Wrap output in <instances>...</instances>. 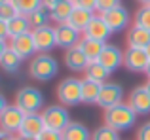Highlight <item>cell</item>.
<instances>
[{
	"instance_id": "cell-37",
	"label": "cell",
	"mask_w": 150,
	"mask_h": 140,
	"mask_svg": "<svg viewBox=\"0 0 150 140\" xmlns=\"http://www.w3.org/2000/svg\"><path fill=\"white\" fill-rule=\"evenodd\" d=\"M10 49V44H8V40H0V59H2V55Z\"/></svg>"
},
{
	"instance_id": "cell-47",
	"label": "cell",
	"mask_w": 150,
	"mask_h": 140,
	"mask_svg": "<svg viewBox=\"0 0 150 140\" xmlns=\"http://www.w3.org/2000/svg\"><path fill=\"white\" fill-rule=\"evenodd\" d=\"M6 140H17V138H15V136H8Z\"/></svg>"
},
{
	"instance_id": "cell-25",
	"label": "cell",
	"mask_w": 150,
	"mask_h": 140,
	"mask_svg": "<svg viewBox=\"0 0 150 140\" xmlns=\"http://www.w3.org/2000/svg\"><path fill=\"white\" fill-rule=\"evenodd\" d=\"M8 30H10V38H13V36H21V34L30 32L33 27H30L29 17H27V15L19 13V15H15V17L8 23Z\"/></svg>"
},
{
	"instance_id": "cell-40",
	"label": "cell",
	"mask_w": 150,
	"mask_h": 140,
	"mask_svg": "<svg viewBox=\"0 0 150 140\" xmlns=\"http://www.w3.org/2000/svg\"><path fill=\"white\" fill-rule=\"evenodd\" d=\"M8 136H11L10 133H8V131H4V129H0V140H6Z\"/></svg>"
},
{
	"instance_id": "cell-6",
	"label": "cell",
	"mask_w": 150,
	"mask_h": 140,
	"mask_svg": "<svg viewBox=\"0 0 150 140\" xmlns=\"http://www.w3.org/2000/svg\"><path fill=\"white\" fill-rule=\"evenodd\" d=\"M101 15L106 21V25L112 29V32H124V30H127L129 27H131V15H129L127 8H125L124 4L105 11V13H101Z\"/></svg>"
},
{
	"instance_id": "cell-15",
	"label": "cell",
	"mask_w": 150,
	"mask_h": 140,
	"mask_svg": "<svg viewBox=\"0 0 150 140\" xmlns=\"http://www.w3.org/2000/svg\"><path fill=\"white\" fill-rule=\"evenodd\" d=\"M112 29L106 25V21L103 19V15L95 13L91 19V23L88 25V29L84 30V36L86 38H91V40H99V42H108V38L112 36Z\"/></svg>"
},
{
	"instance_id": "cell-2",
	"label": "cell",
	"mask_w": 150,
	"mask_h": 140,
	"mask_svg": "<svg viewBox=\"0 0 150 140\" xmlns=\"http://www.w3.org/2000/svg\"><path fill=\"white\" fill-rule=\"evenodd\" d=\"M59 74V61L50 53H36L29 63V76L36 81H50Z\"/></svg>"
},
{
	"instance_id": "cell-4",
	"label": "cell",
	"mask_w": 150,
	"mask_h": 140,
	"mask_svg": "<svg viewBox=\"0 0 150 140\" xmlns=\"http://www.w3.org/2000/svg\"><path fill=\"white\" fill-rule=\"evenodd\" d=\"M82 83H84V80H80V78H74V76L63 78L57 83V89H55L59 104L78 106L82 102Z\"/></svg>"
},
{
	"instance_id": "cell-38",
	"label": "cell",
	"mask_w": 150,
	"mask_h": 140,
	"mask_svg": "<svg viewBox=\"0 0 150 140\" xmlns=\"http://www.w3.org/2000/svg\"><path fill=\"white\" fill-rule=\"evenodd\" d=\"M6 108H8V99L2 95V93H0V114H2V112L6 110Z\"/></svg>"
},
{
	"instance_id": "cell-16",
	"label": "cell",
	"mask_w": 150,
	"mask_h": 140,
	"mask_svg": "<svg viewBox=\"0 0 150 140\" xmlns=\"http://www.w3.org/2000/svg\"><path fill=\"white\" fill-rule=\"evenodd\" d=\"M89 64V59L84 55L80 48H70L65 51V66L70 70V72H84Z\"/></svg>"
},
{
	"instance_id": "cell-9",
	"label": "cell",
	"mask_w": 150,
	"mask_h": 140,
	"mask_svg": "<svg viewBox=\"0 0 150 140\" xmlns=\"http://www.w3.org/2000/svg\"><path fill=\"white\" fill-rule=\"evenodd\" d=\"M148 61H150V57L146 55V51L143 48H129V46L125 48V51H124V68L125 70L141 74L146 70Z\"/></svg>"
},
{
	"instance_id": "cell-1",
	"label": "cell",
	"mask_w": 150,
	"mask_h": 140,
	"mask_svg": "<svg viewBox=\"0 0 150 140\" xmlns=\"http://www.w3.org/2000/svg\"><path fill=\"white\" fill-rule=\"evenodd\" d=\"M137 118H139V114H137L127 102H120V104H116V106L105 110V114H103V123L112 127V129H116L118 133H122V131L125 133V131L133 129V127L137 125Z\"/></svg>"
},
{
	"instance_id": "cell-17",
	"label": "cell",
	"mask_w": 150,
	"mask_h": 140,
	"mask_svg": "<svg viewBox=\"0 0 150 140\" xmlns=\"http://www.w3.org/2000/svg\"><path fill=\"white\" fill-rule=\"evenodd\" d=\"M125 42L129 48H146L150 44V30L139 25H131L125 30Z\"/></svg>"
},
{
	"instance_id": "cell-34",
	"label": "cell",
	"mask_w": 150,
	"mask_h": 140,
	"mask_svg": "<svg viewBox=\"0 0 150 140\" xmlns=\"http://www.w3.org/2000/svg\"><path fill=\"white\" fill-rule=\"evenodd\" d=\"M135 140H150V121H144L143 125L137 129Z\"/></svg>"
},
{
	"instance_id": "cell-11",
	"label": "cell",
	"mask_w": 150,
	"mask_h": 140,
	"mask_svg": "<svg viewBox=\"0 0 150 140\" xmlns=\"http://www.w3.org/2000/svg\"><path fill=\"white\" fill-rule=\"evenodd\" d=\"M97 61H99V63H101L106 70H108L110 74H114L118 68L124 66V51H122L118 46L108 44V42H106Z\"/></svg>"
},
{
	"instance_id": "cell-23",
	"label": "cell",
	"mask_w": 150,
	"mask_h": 140,
	"mask_svg": "<svg viewBox=\"0 0 150 140\" xmlns=\"http://www.w3.org/2000/svg\"><path fill=\"white\" fill-rule=\"evenodd\" d=\"M78 48L84 51V55L88 57L89 61H97L103 51V48H105V42H99V40H91V38H86L82 36L80 44H78Z\"/></svg>"
},
{
	"instance_id": "cell-12",
	"label": "cell",
	"mask_w": 150,
	"mask_h": 140,
	"mask_svg": "<svg viewBox=\"0 0 150 140\" xmlns=\"http://www.w3.org/2000/svg\"><path fill=\"white\" fill-rule=\"evenodd\" d=\"M55 36H57V48L67 51L70 48H76L84 34L80 30L72 29L69 23H63V25H55Z\"/></svg>"
},
{
	"instance_id": "cell-43",
	"label": "cell",
	"mask_w": 150,
	"mask_h": 140,
	"mask_svg": "<svg viewBox=\"0 0 150 140\" xmlns=\"http://www.w3.org/2000/svg\"><path fill=\"white\" fill-rule=\"evenodd\" d=\"M137 2H139L141 6H144V4H150V0H137Z\"/></svg>"
},
{
	"instance_id": "cell-22",
	"label": "cell",
	"mask_w": 150,
	"mask_h": 140,
	"mask_svg": "<svg viewBox=\"0 0 150 140\" xmlns=\"http://www.w3.org/2000/svg\"><path fill=\"white\" fill-rule=\"evenodd\" d=\"M110 72L106 70L99 61H89L88 68L84 70V80H89V81H95V83H106Z\"/></svg>"
},
{
	"instance_id": "cell-33",
	"label": "cell",
	"mask_w": 150,
	"mask_h": 140,
	"mask_svg": "<svg viewBox=\"0 0 150 140\" xmlns=\"http://www.w3.org/2000/svg\"><path fill=\"white\" fill-rule=\"evenodd\" d=\"M36 140H63V134L59 131H51V129H44L40 134L36 136Z\"/></svg>"
},
{
	"instance_id": "cell-28",
	"label": "cell",
	"mask_w": 150,
	"mask_h": 140,
	"mask_svg": "<svg viewBox=\"0 0 150 140\" xmlns=\"http://www.w3.org/2000/svg\"><path fill=\"white\" fill-rule=\"evenodd\" d=\"M10 2L13 4L15 10H17L19 13H23V15H29V13H33L34 10H38V8L44 6L42 0H10Z\"/></svg>"
},
{
	"instance_id": "cell-26",
	"label": "cell",
	"mask_w": 150,
	"mask_h": 140,
	"mask_svg": "<svg viewBox=\"0 0 150 140\" xmlns=\"http://www.w3.org/2000/svg\"><path fill=\"white\" fill-rule=\"evenodd\" d=\"M21 61H23V59H21V57H19L15 51L8 49V51L2 55V59H0V68H2L4 72H8V74H15V72H19Z\"/></svg>"
},
{
	"instance_id": "cell-8",
	"label": "cell",
	"mask_w": 150,
	"mask_h": 140,
	"mask_svg": "<svg viewBox=\"0 0 150 140\" xmlns=\"http://www.w3.org/2000/svg\"><path fill=\"white\" fill-rule=\"evenodd\" d=\"M25 112L21 110L15 104H8V108L0 114V129L8 131L10 134H17L19 129L23 125V119H25Z\"/></svg>"
},
{
	"instance_id": "cell-32",
	"label": "cell",
	"mask_w": 150,
	"mask_h": 140,
	"mask_svg": "<svg viewBox=\"0 0 150 140\" xmlns=\"http://www.w3.org/2000/svg\"><path fill=\"white\" fill-rule=\"evenodd\" d=\"M120 0H97V4H95V13H105V11H108V10H112V8H116V6H120Z\"/></svg>"
},
{
	"instance_id": "cell-45",
	"label": "cell",
	"mask_w": 150,
	"mask_h": 140,
	"mask_svg": "<svg viewBox=\"0 0 150 140\" xmlns=\"http://www.w3.org/2000/svg\"><path fill=\"white\" fill-rule=\"evenodd\" d=\"M144 87H146V91H148V93H150V80H148V81H146V83H144Z\"/></svg>"
},
{
	"instance_id": "cell-42",
	"label": "cell",
	"mask_w": 150,
	"mask_h": 140,
	"mask_svg": "<svg viewBox=\"0 0 150 140\" xmlns=\"http://www.w3.org/2000/svg\"><path fill=\"white\" fill-rule=\"evenodd\" d=\"M144 74H146L148 80H150V61H148V66H146V70H144Z\"/></svg>"
},
{
	"instance_id": "cell-24",
	"label": "cell",
	"mask_w": 150,
	"mask_h": 140,
	"mask_svg": "<svg viewBox=\"0 0 150 140\" xmlns=\"http://www.w3.org/2000/svg\"><path fill=\"white\" fill-rule=\"evenodd\" d=\"M82 80H84V78H82ZM101 87H103V83H95V81L84 80V83H82V102L84 104H97L99 95H101Z\"/></svg>"
},
{
	"instance_id": "cell-44",
	"label": "cell",
	"mask_w": 150,
	"mask_h": 140,
	"mask_svg": "<svg viewBox=\"0 0 150 140\" xmlns=\"http://www.w3.org/2000/svg\"><path fill=\"white\" fill-rule=\"evenodd\" d=\"M144 51H146V55H148V57H150V44H148V46H146V48H144Z\"/></svg>"
},
{
	"instance_id": "cell-19",
	"label": "cell",
	"mask_w": 150,
	"mask_h": 140,
	"mask_svg": "<svg viewBox=\"0 0 150 140\" xmlns=\"http://www.w3.org/2000/svg\"><path fill=\"white\" fill-rule=\"evenodd\" d=\"M74 8L76 6H74L72 0H61V2H57L50 10V19L55 23V25H63V23L69 21V17L72 15Z\"/></svg>"
},
{
	"instance_id": "cell-5",
	"label": "cell",
	"mask_w": 150,
	"mask_h": 140,
	"mask_svg": "<svg viewBox=\"0 0 150 140\" xmlns=\"http://www.w3.org/2000/svg\"><path fill=\"white\" fill-rule=\"evenodd\" d=\"M40 116H42V119H44L46 129L59 131V133H63V131L67 129V125L72 121L67 106H63V104H50V106H46L44 110L40 112Z\"/></svg>"
},
{
	"instance_id": "cell-39",
	"label": "cell",
	"mask_w": 150,
	"mask_h": 140,
	"mask_svg": "<svg viewBox=\"0 0 150 140\" xmlns=\"http://www.w3.org/2000/svg\"><path fill=\"white\" fill-rule=\"evenodd\" d=\"M42 2H44V8H48V10H51V8H53L57 2H61V0H42Z\"/></svg>"
},
{
	"instance_id": "cell-46",
	"label": "cell",
	"mask_w": 150,
	"mask_h": 140,
	"mask_svg": "<svg viewBox=\"0 0 150 140\" xmlns=\"http://www.w3.org/2000/svg\"><path fill=\"white\" fill-rule=\"evenodd\" d=\"M6 2H10V0H0V6H2V4H6Z\"/></svg>"
},
{
	"instance_id": "cell-36",
	"label": "cell",
	"mask_w": 150,
	"mask_h": 140,
	"mask_svg": "<svg viewBox=\"0 0 150 140\" xmlns=\"http://www.w3.org/2000/svg\"><path fill=\"white\" fill-rule=\"evenodd\" d=\"M0 40H10V30H8L6 21H0Z\"/></svg>"
},
{
	"instance_id": "cell-41",
	"label": "cell",
	"mask_w": 150,
	"mask_h": 140,
	"mask_svg": "<svg viewBox=\"0 0 150 140\" xmlns=\"http://www.w3.org/2000/svg\"><path fill=\"white\" fill-rule=\"evenodd\" d=\"M17 140H36V138H30V136H23V134H15Z\"/></svg>"
},
{
	"instance_id": "cell-21",
	"label": "cell",
	"mask_w": 150,
	"mask_h": 140,
	"mask_svg": "<svg viewBox=\"0 0 150 140\" xmlns=\"http://www.w3.org/2000/svg\"><path fill=\"white\" fill-rule=\"evenodd\" d=\"M93 15H95V11H91V10H84V8H74L72 15L69 17V21H67V23H69L72 29L80 30V32L84 34V30L88 29V25L91 23Z\"/></svg>"
},
{
	"instance_id": "cell-14",
	"label": "cell",
	"mask_w": 150,
	"mask_h": 140,
	"mask_svg": "<svg viewBox=\"0 0 150 140\" xmlns=\"http://www.w3.org/2000/svg\"><path fill=\"white\" fill-rule=\"evenodd\" d=\"M127 104L139 116H150V93L146 91V87L144 85L133 87L127 97Z\"/></svg>"
},
{
	"instance_id": "cell-29",
	"label": "cell",
	"mask_w": 150,
	"mask_h": 140,
	"mask_svg": "<svg viewBox=\"0 0 150 140\" xmlns=\"http://www.w3.org/2000/svg\"><path fill=\"white\" fill-rule=\"evenodd\" d=\"M91 140H120V133H118L116 129H112V127L103 123L101 127H97V129L93 131Z\"/></svg>"
},
{
	"instance_id": "cell-7",
	"label": "cell",
	"mask_w": 150,
	"mask_h": 140,
	"mask_svg": "<svg viewBox=\"0 0 150 140\" xmlns=\"http://www.w3.org/2000/svg\"><path fill=\"white\" fill-rule=\"evenodd\" d=\"M30 32H33V40H34V46H36L38 53H50L53 48H57L55 27L44 25V27H38V29H33Z\"/></svg>"
},
{
	"instance_id": "cell-3",
	"label": "cell",
	"mask_w": 150,
	"mask_h": 140,
	"mask_svg": "<svg viewBox=\"0 0 150 140\" xmlns=\"http://www.w3.org/2000/svg\"><path fill=\"white\" fill-rule=\"evenodd\" d=\"M15 106H19L25 114H40L44 110V93L38 87L25 85L15 93Z\"/></svg>"
},
{
	"instance_id": "cell-18",
	"label": "cell",
	"mask_w": 150,
	"mask_h": 140,
	"mask_svg": "<svg viewBox=\"0 0 150 140\" xmlns=\"http://www.w3.org/2000/svg\"><path fill=\"white\" fill-rule=\"evenodd\" d=\"M44 129H46V125H44V119H42L40 114H27L25 119H23V125H21V129H19L17 134L36 138Z\"/></svg>"
},
{
	"instance_id": "cell-31",
	"label": "cell",
	"mask_w": 150,
	"mask_h": 140,
	"mask_svg": "<svg viewBox=\"0 0 150 140\" xmlns=\"http://www.w3.org/2000/svg\"><path fill=\"white\" fill-rule=\"evenodd\" d=\"M15 15H19V11L15 10V6L11 2H6V4H2V6H0V21L10 23Z\"/></svg>"
},
{
	"instance_id": "cell-35",
	"label": "cell",
	"mask_w": 150,
	"mask_h": 140,
	"mask_svg": "<svg viewBox=\"0 0 150 140\" xmlns=\"http://www.w3.org/2000/svg\"><path fill=\"white\" fill-rule=\"evenodd\" d=\"M74 2V6L76 8H84V10H91V11H95V4H97V0H72Z\"/></svg>"
},
{
	"instance_id": "cell-27",
	"label": "cell",
	"mask_w": 150,
	"mask_h": 140,
	"mask_svg": "<svg viewBox=\"0 0 150 140\" xmlns=\"http://www.w3.org/2000/svg\"><path fill=\"white\" fill-rule=\"evenodd\" d=\"M29 17V23H30V27L33 29H38V27H44V25H50V10L48 8H38V10H34L33 13H29L27 15Z\"/></svg>"
},
{
	"instance_id": "cell-20",
	"label": "cell",
	"mask_w": 150,
	"mask_h": 140,
	"mask_svg": "<svg viewBox=\"0 0 150 140\" xmlns=\"http://www.w3.org/2000/svg\"><path fill=\"white\" fill-rule=\"evenodd\" d=\"M63 140H91L93 133L82 121H70L63 131Z\"/></svg>"
},
{
	"instance_id": "cell-10",
	"label": "cell",
	"mask_w": 150,
	"mask_h": 140,
	"mask_svg": "<svg viewBox=\"0 0 150 140\" xmlns=\"http://www.w3.org/2000/svg\"><path fill=\"white\" fill-rule=\"evenodd\" d=\"M124 102V87L120 83H114V81H106L101 87V95L97 100V106L103 110H108V108L116 106V104Z\"/></svg>"
},
{
	"instance_id": "cell-13",
	"label": "cell",
	"mask_w": 150,
	"mask_h": 140,
	"mask_svg": "<svg viewBox=\"0 0 150 140\" xmlns=\"http://www.w3.org/2000/svg\"><path fill=\"white\" fill-rule=\"evenodd\" d=\"M10 44V49L15 51L23 61L25 59H33L36 55V46H34V40H33V32H27V34H21V36H13L8 40Z\"/></svg>"
},
{
	"instance_id": "cell-30",
	"label": "cell",
	"mask_w": 150,
	"mask_h": 140,
	"mask_svg": "<svg viewBox=\"0 0 150 140\" xmlns=\"http://www.w3.org/2000/svg\"><path fill=\"white\" fill-rule=\"evenodd\" d=\"M133 25H139L143 29L150 30V4H144L137 10L135 17H133Z\"/></svg>"
}]
</instances>
